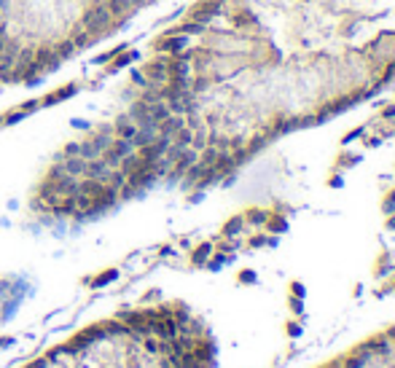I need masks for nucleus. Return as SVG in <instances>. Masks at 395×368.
<instances>
[{"mask_svg": "<svg viewBox=\"0 0 395 368\" xmlns=\"http://www.w3.org/2000/svg\"><path fill=\"white\" fill-rule=\"evenodd\" d=\"M140 347H143V352H146V355L162 357V339H156V336H143Z\"/></svg>", "mask_w": 395, "mask_h": 368, "instance_id": "1", "label": "nucleus"}, {"mask_svg": "<svg viewBox=\"0 0 395 368\" xmlns=\"http://www.w3.org/2000/svg\"><path fill=\"white\" fill-rule=\"evenodd\" d=\"M331 368H342V366H331Z\"/></svg>", "mask_w": 395, "mask_h": 368, "instance_id": "14", "label": "nucleus"}, {"mask_svg": "<svg viewBox=\"0 0 395 368\" xmlns=\"http://www.w3.org/2000/svg\"><path fill=\"white\" fill-rule=\"evenodd\" d=\"M266 242H269V239H263V236H256V239H253V245L258 248V245H266Z\"/></svg>", "mask_w": 395, "mask_h": 368, "instance_id": "11", "label": "nucleus"}, {"mask_svg": "<svg viewBox=\"0 0 395 368\" xmlns=\"http://www.w3.org/2000/svg\"><path fill=\"white\" fill-rule=\"evenodd\" d=\"M269 229H274V231H285V229H288V220H285V218H274V220H269Z\"/></svg>", "mask_w": 395, "mask_h": 368, "instance_id": "5", "label": "nucleus"}, {"mask_svg": "<svg viewBox=\"0 0 395 368\" xmlns=\"http://www.w3.org/2000/svg\"><path fill=\"white\" fill-rule=\"evenodd\" d=\"M253 280H256V277L250 274V271H245V274H242V282H253Z\"/></svg>", "mask_w": 395, "mask_h": 368, "instance_id": "12", "label": "nucleus"}, {"mask_svg": "<svg viewBox=\"0 0 395 368\" xmlns=\"http://www.w3.org/2000/svg\"><path fill=\"white\" fill-rule=\"evenodd\" d=\"M390 336H393V341H395V331H393V334H390Z\"/></svg>", "mask_w": 395, "mask_h": 368, "instance_id": "13", "label": "nucleus"}, {"mask_svg": "<svg viewBox=\"0 0 395 368\" xmlns=\"http://www.w3.org/2000/svg\"><path fill=\"white\" fill-rule=\"evenodd\" d=\"M293 290H296L298 299H304V285H293Z\"/></svg>", "mask_w": 395, "mask_h": 368, "instance_id": "10", "label": "nucleus"}, {"mask_svg": "<svg viewBox=\"0 0 395 368\" xmlns=\"http://www.w3.org/2000/svg\"><path fill=\"white\" fill-rule=\"evenodd\" d=\"M393 210H395V191L390 194V199L384 201V213H393Z\"/></svg>", "mask_w": 395, "mask_h": 368, "instance_id": "9", "label": "nucleus"}, {"mask_svg": "<svg viewBox=\"0 0 395 368\" xmlns=\"http://www.w3.org/2000/svg\"><path fill=\"white\" fill-rule=\"evenodd\" d=\"M363 350H374V352H379V355H387V344H384V341H368L366 347H363Z\"/></svg>", "mask_w": 395, "mask_h": 368, "instance_id": "2", "label": "nucleus"}, {"mask_svg": "<svg viewBox=\"0 0 395 368\" xmlns=\"http://www.w3.org/2000/svg\"><path fill=\"white\" fill-rule=\"evenodd\" d=\"M49 366H51V363H49L46 357H38V360L27 363V366H24V368H49Z\"/></svg>", "mask_w": 395, "mask_h": 368, "instance_id": "7", "label": "nucleus"}, {"mask_svg": "<svg viewBox=\"0 0 395 368\" xmlns=\"http://www.w3.org/2000/svg\"><path fill=\"white\" fill-rule=\"evenodd\" d=\"M366 360H368V355H363V357H352V360H347V368H363V366H366Z\"/></svg>", "mask_w": 395, "mask_h": 368, "instance_id": "6", "label": "nucleus"}, {"mask_svg": "<svg viewBox=\"0 0 395 368\" xmlns=\"http://www.w3.org/2000/svg\"><path fill=\"white\" fill-rule=\"evenodd\" d=\"M247 218L253 220V223H263V220H266V213H261V210H253V213H250Z\"/></svg>", "mask_w": 395, "mask_h": 368, "instance_id": "8", "label": "nucleus"}, {"mask_svg": "<svg viewBox=\"0 0 395 368\" xmlns=\"http://www.w3.org/2000/svg\"><path fill=\"white\" fill-rule=\"evenodd\" d=\"M239 229H242V218H234L231 223H226V229H223V234H226V236H229V234H237Z\"/></svg>", "mask_w": 395, "mask_h": 368, "instance_id": "3", "label": "nucleus"}, {"mask_svg": "<svg viewBox=\"0 0 395 368\" xmlns=\"http://www.w3.org/2000/svg\"><path fill=\"white\" fill-rule=\"evenodd\" d=\"M210 255V245H202V248L197 250V253H194V264H202L204 258H207Z\"/></svg>", "mask_w": 395, "mask_h": 368, "instance_id": "4", "label": "nucleus"}]
</instances>
